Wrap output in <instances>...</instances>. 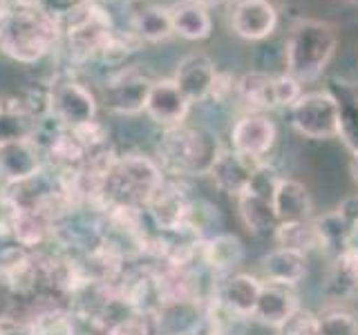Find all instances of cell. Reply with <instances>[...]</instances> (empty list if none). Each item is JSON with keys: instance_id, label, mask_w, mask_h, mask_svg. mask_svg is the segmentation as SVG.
Here are the masks:
<instances>
[{"instance_id": "cb8c5ba5", "label": "cell", "mask_w": 358, "mask_h": 335, "mask_svg": "<svg viewBox=\"0 0 358 335\" xmlns=\"http://www.w3.org/2000/svg\"><path fill=\"white\" fill-rule=\"evenodd\" d=\"M11 239L22 248L43 251L54 241V221L48 215H43L38 208L20 206V215L16 219Z\"/></svg>"}, {"instance_id": "277c9868", "label": "cell", "mask_w": 358, "mask_h": 335, "mask_svg": "<svg viewBox=\"0 0 358 335\" xmlns=\"http://www.w3.org/2000/svg\"><path fill=\"white\" fill-rule=\"evenodd\" d=\"M336 50V31L329 22L302 18L291 27L287 40V74L300 83L322 76Z\"/></svg>"}, {"instance_id": "3957f363", "label": "cell", "mask_w": 358, "mask_h": 335, "mask_svg": "<svg viewBox=\"0 0 358 335\" xmlns=\"http://www.w3.org/2000/svg\"><path fill=\"white\" fill-rule=\"evenodd\" d=\"M164 181V170L150 156L115 154L103 177V201L106 206H128L145 210Z\"/></svg>"}, {"instance_id": "7c38bea8", "label": "cell", "mask_w": 358, "mask_h": 335, "mask_svg": "<svg viewBox=\"0 0 358 335\" xmlns=\"http://www.w3.org/2000/svg\"><path fill=\"white\" fill-rule=\"evenodd\" d=\"M45 168L48 163L36 137L0 143V186H20Z\"/></svg>"}, {"instance_id": "836d02e7", "label": "cell", "mask_w": 358, "mask_h": 335, "mask_svg": "<svg viewBox=\"0 0 358 335\" xmlns=\"http://www.w3.org/2000/svg\"><path fill=\"white\" fill-rule=\"evenodd\" d=\"M20 215V204L9 186H0V239H11L16 219Z\"/></svg>"}, {"instance_id": "ba28073f", "label": "cell", "mask_w": 358, "mask_h": 335, "mask_svg": "<svg viewBox=\"0 0 358 335\" xmlns=\"http://www.w3.org/2000/svg\"><path fill=\"white\" fill-rule=\"evenodd\" d=\"M280 177L273 172V168L262 163L251 177V184L238 197V210L244 221V226L255 234L275 232L278 217L273 210V193Z\"/></svg>"}, {"instance_id": "d590c367", "label": "cell", "mask_w": 358, "mask_h": 335, "mask_svg": "<svg viewBox=\"0 0 358 335\" xmlns=\"http://www.w3.org/2000/svg\"><path fill=\"white\" fill-rule=\"evenodd\" d=\"M152 333H155L152 318L141 315V313H132V315L110 324L108 329L101 331V335H152Z\"/></svg>"}, {"instance_id": "8d00e7d4", "label": "cell", "mask_w": 358, "mask_h": 335, "mask_svg": "<svg viewBox=\"0 0 358 335\" xmlns=\"http://www.w3.org/2000/svg\"><path fill=\"white\" fill-rule=\"evenodd\" d=\"M280 335H322L320 318L305 308H298L294 315L280 327Z\"/></svg>"}, {"instance_id": "7bdbcfd3", "label": "cell", "mask_w": 358, "mask_h": 335, "mask_svg": "<svg viewBox=\"0 0 358 335\" xmlns=\"http://www.w3.org/2000/svg\"><path fill=\"white\" fill-rule=\"evenodd\" d=\"M195 3H199V5H204V7L208 9V7H215V5L224 3V0H195Z\"/></svg>"}, {"instance_id": "7402d4cb", "label": "cell", "mask_w": 358, "mask_h": 335, "mask_svg": "<svg viewBox=\"0 0 358 335\" xmlns=\"http://www.w3.org/2000/svg\"><path fill=\"white\" fill-rule=\"evenodd\" d=\"M260 288H262V282L257 277L246 275V273H231V275H224L215 284L213 297H217L233 311L242 313V315L253 318L257 297H260Z\"/></svg>"}, {"instance_id": "d6a6232c", "label": "cell", "mask_w": 358, "mask_h": 335, "mask_svg": "<svg viewBox=\"0 0 358 335\" xmlns=\"http://www.w3.org/2000/svg\"><path fill=\"white\" fill-rule=\"evenodd\" d=\"M94 3L96 0H36V9L65 29L74 20L81 18Z\"/></svg>"}, {"instance_id": "f35d334b", "label": "cell", "mask_w": 358, "mask_h": 335, "mask_svg": "<svg viewBox=\"0 0 358 335\" xmlns=\"http://www.w3.org/2000/svg\"><path fill=\"white\" fill-rule=\"evenodd\" d=\"M347 248H350V251H358V219H354L350 223V232H347Z\"/></svg>"}, {"instance_id": "f546056e", "label": "cell", "mask_w": 358, "mask_h": 335, "mask_svg": "<svg viewBox=\"0 0 358 335\" xmlns=\"http://www.w3.org/2000/svg\"><path fill=\"white\" fill-rule=\"evenodd\" d=\"M235 96L240 103L249 110V114H255L257 110L275 107L273 96V76L262 72L244 74L238 83H235Z\"/></svg>"}, {"instance_id": "5b68a950", "label": "cell", "mask_w": 358, "mask_h": 335, "mask_svg": "<svg viewBox=\"0 0 358 335\" xmlns=\"http://www.w3.org/2000/svg\"><path fill=\"white\" fill-rule=\"evenodd\" d=\"M115 36L117 29L112 25L110 11L99 3H94L81 18L63 29L72 63H87L94 59L103 61Z\"/></svg>"}, {"instance_id": "60d3db41", "label": "cell", "mask_w": 358, "mask_h": 335, "mask_svg": "<svg viewBox=\"0 0 358 335\" xmlns=\"http://www.w3.org/2000/svg\"><path fill=\"white\" fill-rule=\"evenodd\" d=\"M11 9H14V7H11V0H0V22L9 16Z\"/></svg>"}, {"instance_id": "83f0119b", "label": "cell", "mask_w": 358, "mask_h": 335, "mask_svg": "<svg viewBox=\"0 0 358 335\" xmlns=\"http://www.w3.org/2000/svg\"><path fill=\"white\" fill-rule=\"evenodd\" d=\"M168 11H171L173 31L182 38L204 40L210 36L213 20L204 5L195 3V0H179L173 7H168Z\"/></svg>"}, {"instance_id": "f1b7e54d", "label": "cell", "mask_w": 358, "mask_h": 335, "mask_svg": "<svg viewBox=\"0 0 358 335\" xmlns=\"http://www.w3.org/2000/svg\"><path fill=\"white\" fill-rule=\"evenodd\" d=\"M130 31L141 43H162L173 36V22L171 11L162 5H148L134 11L130 20Z\"/></svg>"}, {"instance_id": "603a6c76", "label": "cell", "mask_w": 358, "mask_h": 335, "mask_svg": "<svg viewBox=\"0 0 358 335\" xmlns=\"http://www.w3.org/2000/svg\"><path fill=\"white\" fill-rule=\"evenodd\" d=\"M260 271L264 282L296 286L307 275V255L289 248H273L260 260Z\"/></svg>"}, {"instance_id": "4dcf8cb0", "label": "cell", "mask_w": 358, "mask_h": 335, "mask_svg": "<svg viewBox=\"0 0 358 335\" xmlns=\"http://www.w3.org/2000/svg\"><path fill=\"white\" fill-rule=\"evenodd\" d=\"M273 237L280 248L298 251L302 255H307L311 251H322L320 234H318V228H316V223H313V219L278 223Z\"/></svg>"}, {"instance_id": "6da1fadb", "label": "cell", "mask_w": 358, "mask_h": 335, "mask_svg": "<svg viewBox=\"0 0 358 335\" xmlns=\"http://www.w3.org/2000/svg\"><path fill=\"white\" fill-rule=\"evenodd\" d=\"M61 40L63 27L38 9L14 7L0 22V52L22 65L48 59Z\"/></svg>"}, {"instance_id": "b9f144b4", "label": "cell", "mask_w": 358, "mask_h": 335, "mask_svg": "<svg viewBox=\"0 0 358 335\" xmlns=\"http://www.w3.org/2000/svg\"><path fill=\"white\" fill-rule=\"evenodd\" d=\"M352 177H354V181L358 184V154H354V159H352Z\"/></svg>"}, {"instance_id": "4316f807", "label": "cell", "mask_w": 358, "mask_h": 335, "mask_svg": "<svg viewBox=\"0 0 358 335\" xmlns=\"http://www.w3.org/2000/svg\"><path fill=\"white\" fill-rule=\"evenodd\" d=\"M324 295L331 299H350L358 295V251H343L331 260L324 277Z\"/></svg>"}, {"instance_id": "484cf974", "label": "cell", "mask_w": 358, "mask_h": 335, "mask_svg": "<svg viewBox=\"0 0 358 335\" xmlns=\"http://www.w3.org/2000/svg\"><path fill=\"white\" fill-rule=\"evenodd\" d=\"M338 103V137L352 154H358V85L334 81L329 87Z\"/></svg>"}, {"instance_id": "52a82bcc", "label": "cell", "mask_w": 358, "mask_h": 335, "mask_svg": "<svg viewBox=\"0 0 358 335\" xmlns=\"http://www.w3.org/2000/svg\"><path fill=\"white\" fill-rule=\"evenodd\" d=\"M99 98L92 89L70 76H61L48 87V117L63 128H78L96 119Z\"/></svg>"}, {"instance_id": "9a60e30c", "label": "cell", "mask_w": 358, "mask_h": 335, "mask_svg": "<svg viewBox=\"0 0 358 335\" xmlns=\"http://www.w3.org/2000/svg\"><path fill=\"white\" fill-rule=\"evenodd\" d=\"M190 100L182 94L173 78H159L152 83L148 103H145V114H148L157 126L164 130L182 126L188 117Z\"/></svg>"}, {"instance_id": "ab89813d", "label": "cell", "mask_w": 358, "mask_h": 335, "mask_svg": "<svg viewBox=\"0 0 358 335\" xmlns=\"http://www.w3.org/2000/svg\"><path fill=\"white\" fill-rule=\"evenodd\" d=\"M5 335H31L22 322H9L5 324Z\"/></svg>"}, {"instance_id": "e0dca14e", "label": "cell", "mask_w": 358, "mask_h": 335, "mask_svg": "<svg viewBox=\"0 0 358 335\" xmlns=\"http://www.w3.org/2000/svg\"><path fill=\"white\" fill-rule=\"evenodd\" d=\"M275 126L264 114H246L231 130V148L251 159L262 156L273 148L275 143Z\"/></svg>"}, {"instance_id": "ee69618b", "label": "cell", "mask_w": 358, "mask_h": 335, "mask_svg": "<svg viewBox=\"0 0 358 335\" xmlns=\"http://www.w3.org/2000/svg\"><path fill=\"white\" fill-rule=\"evenodd\" d=\"M0 335H5V324L0 322Z\"/></svg>"}, {"instance_id": "5bb4252c", "label": "cell", "mask_w": 358, "mask_h": 335, "mask_svg": "<svg viewBox=\"0 0 358 335\" xmlns=\"http://www.w3.org/2000/svg\"><path fill=\"white\" fill-rule=\"evenodd\" d=\"M231 29L244 40H262L278 25V9L271 0H233L229 7Z\"/></svg>"}, {"instance_id": "1f68e13d", "label": "cell", "mask_w": 358, "mask_h": 335, "mask_svg": "<svg viewBox=\"0 0 358 335\" xmlns=\"http://www.w3.org/2000/svg\"><path fill=\"white\" fill-rule=\"evenodd\" d=\"M313 223H316V228H318L324 253L336 257L347 248V232H350V226H347V221L338 215V210H331L327 215H322L320 219H313Z\"/></svg>"}, {"instance_id": "ffe728a7", "label": "cell", "mask_w": 358, "mask_h": 335, "mask_svg": "<svg viewBox=\"0 0 358 335\" xmlns=\"http://www.w3.org/2000/svg\"><path fill=\"white\" fill-rule=\"evenodd\" d=\"M41 302L43 304L36 311L20 320L31 335H78V320L70 306L45 297Z\"/></svg>"}, {"instance_id": "44dd1931", "label": "cell", "mask_w": 358, "mask_h": 335, "mask_svg": "<svg viewBox=\"0 0 358 335\" xmlns=\"http://www.w3.org/2000/svg\"><path fill=\"white\" fill-rule=\"evenodd\" d=\"M298 308L300 304H298V295L294 293V286L262 282L253 318L260 320L262 324H268V327L280 329Z\"/></svg>"}, {"instance_id": "74e56055", "label": "cell", "mask_w": 358, "mask_h": 335, "mask_svg": "<svg viewBox=\"0 0 358 335\" xmlns=\"http://www.w3.org/2000/svg\"><path fill=\"white\" fill-rule=\"evenodd\" d=\"M273 96H275V107L278 105L291 107L302 96V83L289 74L273 76Z\"/></svg>"}, {"instance_id": "8fae6325", "label": "cell", "mask_w": 358, "mask_h": 335, "mask_svg": "<svg viewBox=\"0 0 358 335\" xmlns=\"http://www.w3.org/2000/svg\"><path fill=\"white\" fill-rule=\"evenodd\" d=\"M193 197L182 186L179 179H166L164 186L157 190L150 204L145 206V215L157 232L182 230L188 221Z\"/></svg>"}, {"instance_id": "d6986e66", "label": "cell", "mask_w": 358, "mask_h": 335, "mask_svg": "<svg viewBox=\"0 0 358 335\" xmlns=\"http://www.w3.org/2000/svg\"><path fill=\"white\" fill-rule=\"evenodd\" d=\"M244 260V246L235 234L222 232L201 239L199 244V264L210 275L224 277L231 275Z\"/></svg>"}, {"instance_id": "ac0fdd59", "label": "cell", "mask_w": 358, "mask_h": 335, "mask_svg": "<svg viewBox=\"0 0 358 335\" xmlns=\"http://www.w3.org/2000/svg\"><path fill=\"white\" fill-rule=\"evenodd\" d=\"M217 70L206 54H188L179 61L173 81L182 89V94L193 103H201L210 96Z\"/></svg>"}, {"instance_id": "4fadbf2b", "label": "cell", "mask_w": 358, "mask_h": 335, "mask_svg": "<svg viewBox=\"0 0 358 335\" xmlns=\"http://www.w3.org/2000/svg\"><path fill=\"white\" fill-rule=\"evenodd\" d=\"M157 335H199L206 324L204 299H168L152 313Z\"/></svg>"}, {"instance_id": "e575fe53", "label": "cell", "mask_w": 358, "mask_h": 335, "mask_svg": "<svg viewBox=\"0 0 358 335\" xmlns=\"http://www.w3.org/2000/svg\"><path fill=\"white\" fill-rule=\"evenodd\" d=\"M322 335H358V318L347 311H329L320 315Z\"/></svg>"}, {"instance_id": "9c48e42d", "label": "cell", "mask_w": 358, "mask_h": 335, "mask_svg": "<svg viewBox=\"0 0 358 335\" xmlns=\"http://www.w3.org/2000/svg\"><path fill=\"white\" fill-rule=\"evenodd\" d=\"M0 286L14 299L41 297V255L38 251L22 246H5L0 248Z\"/></svg>"}, {"instance_id": "f6af8a7d", "label": "cell", "mask_w": 358, "mask_h": 335, "mask_svg": "<svg viewBox=\"0 0 358 335\" xmlns=\"http://www.w3.org/2000/svg\"><path fill=\"white\" fill-rule=\"evenodd\" d=\"M152 335H157V333H152Z\"/></svg>"}, {"instance_id": "30bf717a", "label": "cell", "mask_w": 358, "mask_h": 335, "mask_svg": "<svg viewBox=\"0 0 358 335\" xmlns=\"http://www.w3.org/2000/svg\"><path fill=\"white\" fill-rule=\"evenodd\" d=\"M291 123L307 139H334L338 137V103L329 89L302 92L291 105Z\"/></svg>"}, {"instance_id": "8992f818", "label": "cell", "mask_w": 358, "mask_h": 335, "mask_svg": "<svg viewBox=\"0 0 358 335\" xmlns=\"http://www.w3.org/2000/svg\"><path fill=\"white\" fill-rule=\"evenodd\" d=\"M155 78L145 74L139 65L119 67L117 72L108 74V78L101 83L99 103L112 114L134 117L145 112L150 89Z\"/></svg>"}, {"instance_id": "7a4b0ae2", "label": "cell", "mask_w": 358, "mask_h": 335, "mask_svg": "<svg viewBox=\"0 0 358 335\" xmlns=\"http://www.w3.org/2000/svg\"><path fill=\"white\" fill-rule=\"evenodd\" d=\"M220 152L222 145L213 132L177 126L162 132L155 161L159 163L164 174H171L173 179L199 177L210 172Z\"/></svg>"}, {"instance_id": "d4e9b609", "label": "cell", "mask_w": 358, "mask_h": 335, "mask_svg": "<svg viewBox=\"0 0 358 335\" xmlns=\"http://www.w3.org/2000/svg\"><path fill=\"white\" fill-rule=\"evenodd\" d=\"M273 210L278 223L311 219V197L307 193V188L300 181H296V179L280 177L273 193Z\"/></svg>"}, {"instance_id": "2e32d148", "label": "cell", "mask_w": 358, "mask_h": 335, "mask_svg": "<svg viewBox=\"0 0 358 335\" xmlns=\"http://www.w3.org/2000/svg\"><path fill=\"white\" fill-rule=\"evenodd\" d=\"M262 165V159H251V156L235 152L233 148L227 150L222 148V152L217 154L215 163H213L208 177L213 179L217 190L233 197H240L246 186L251 184V177L257 168Z\"/></svg>"}]
</instances>
